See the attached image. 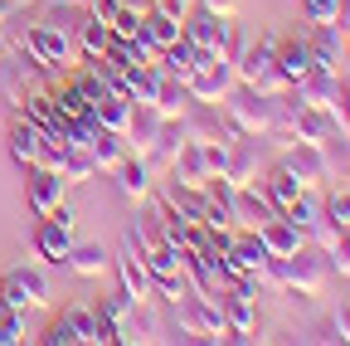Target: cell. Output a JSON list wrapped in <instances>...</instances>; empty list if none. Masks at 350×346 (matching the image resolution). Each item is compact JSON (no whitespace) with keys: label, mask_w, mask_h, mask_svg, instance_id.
I'll list each match as a JSON object with an SVG mask.
<instances>
[{"label":"cell","mask_w":350,"mask_h":346,"mask_svg":"<svg viewBox=\"0 0 350 346\" xmlns=\"http://www.w3.org/2000/svg\"><path fill=\"white\" fill-rule=\"evenodd\" d=\"M234 78L243 83V88L268 93V98L292 93L287 83H282V73H278V34H262L258 45H239V54H234Z\"/></svg>","instance_id":"obj_1"},{"label":"cell","mask_w":350,"mask_h":346,"mask_svg":"<svg viewBox=\"0 0 350 346\" xmlns=\"http://www.w3.org/2000/svg\"><path fill=\"white\" fill-rule=\"evenodd\" d=\"M278 98H282V93H278ZM278 98L234 83V88L224 93V117H229V127H234L239 137H268L273 122H278Z\"/></svg>","instance_id":"obj_2"},{"label":"cell","mask_w":350,"mask_h":346,"mask_svg":"<svg viewBox=\"0 0 350 346\" xmlns=\"http://www.w3.org/2000/svg\"><path fill=\"white\" fill-rule=\"evenodd\" d=\"M25 54H29V64H39V69H73V64L83 59L78 34L64 29V25H49V20H39V25L25 29Z\"/></svg>","instance_id":"obj_3"},{"label":"cell","mask_w":350,"mask_h":346,"mask_svg":"<svg viewBox=\"0 0 350 346\" xmlns=\"http://www.w3.org/2000/svg\"><path fill=\"white\" fill-rule=\"evenodd\" d=\"M326 278H331V264L321 249H297L292 258H278V288L297 293V297H321L326 293Z\"/></svg>","instance_id":"obj_4"},{"label":"cell","mask_w":350,"mask_h":346,"mask_svg":"<svg viewBox=\"0 0 350 346\" xmlns=\"http://www.w3.org/2000/svg\"><path fill=\"white\" fill-rule=\"evenodd\" d=\"M175 332H180L185 341H219V336H229L219 302L204 297V293H190V297L175 302Z\"/></svg>","instance_id":"obj_5"},{"label":"cell","mask_w":350,"mask_h":346,"mask_svg":"<svg viewBox=\"0 0 350 346\" xmlns=\"http://www.w3.org/2000/svg\"><path fill=\"white\" fill-rule=\"evenodd\" d=\"M234 59L229 54H200L195 49V73L185 78V88H190V103H224V93L234 88Z\"/></svg>","instance_id":"obj_6"},{"label":"cell","mask_w":350,"mask_h":346,"mask_svg":"<svg viewBox=\"0 0 350 346\" xmlns=\"http://www.w3.org/2000/svg\"><path fill=\"white\" fill-rule=\"evenodd\" d=\"M185 39L200 49V54H239V34H234V25H229V15H209L204 5L200 10H190V20H185Z\"/></svg>","instance_id":"obj_7"},{"label":"cell","mask_w":350,"mask_h":346,"mask_svg":"<svg viewBox=\"0 0 350 346\" xmlns=\"http://www.w3.org/2000/svg\"><path fill=\"white\" fill-rule=\"evenodd\" d=\"M0 297L10 302V308L29 312V308H49V278H44L39 264H20L0 278Z\"/></svg>","instance_id":"obj_8"},{"label":"cell","mask_w":350,"mask_h":346,"mask_svg":"<svg viewBox=\"0 0 350 346\" xmlns=\"http://www.w3.org/2000/svg\"><path fill=\"white\" fill-rule=\"evenodd\" d=\"M219 312H224V327L229 336H253L258 327V308H253V278H239L229 293H219Z\"/></svg>","instance_id":"obj_9"},{"label":"cell","mask_w":350,"mask_h":346,"mask_svg":"<svg viewBox=\"0 0 350 346\" xmlns=\"http://www.w3.org/2000/svg\"><path fill=\"white\" fill-rule=\"evenodd\" d=\"M180 127H185V137L195 147H214V142H234L239 137L234 127H229V117H219L214 103H190V112L180 117Z\"/></svg>","instance_id":"obj_10"},{"label":"cell","mask_w":350,"mask_h":346,"mask_svg":"<svg viewBox=\"0 0 350 346\" xmlns=\"http://www.w3.org/2000/svg\"><path fill=\"white\" fill-rule=\"evenodd\" d=\"M258 171H262V161H258V137H234L229 142V156H224V181L229 190H239V186H258Z\"/></svg>","instance_id":"obj_11"},{"label":"cell","mask_w":350,"mask_h":346,"mask_svg":"<svg viewBox=\"0 0 350 346\" xmlns=\"http://www.w3.org/2000/svg\"><path fill=\"white\" fill-rule=\"evenodd\" d=\"M282 166H287L292 176L301 181V190H317V186L331 176V161H326V151H321V147H306V142H292V147L282 151Z\"/></svg>","instance_id":"obj_12"},{"label":"cell","mask_w":350,"mask_h":346,"mask_svg":"<svg viewBox=\"0 0 350 346\" xmlns=\"http://www.w3.org/2000/svg\"><path fill=\"white\" fill-rule=\"evenodd\" d=\"M345 25H317L312 39H306V49H312V69L321 73H340L345 69Z\"/></svg>","instance_id":"obj_13"},{"label":"cell","mask_w":350,"mask_h":346,"mask_svg":"<svg viewBox=\"0 0 350 346\" xmlns=\"http://www.w3.org/2000/svg\"><path fill=\"white\" fill-rule=\"evenodd\" d=\"M112 269H117L122 288L131 293V302H151V297H156V288H151V269H146L142 249H131L126 239H122V254L112 258Z\"/></svg>","instance_id":"obj_14"},{"label":"cell","mask_w":350,"mask_h":346,"mask_svg":"<svg viewBox=\"0 0 350 346\" xmlns=\"http://www.w3.org/2000/svg\"><path fill=\"white\" fill-rule=\"evenodd\" d=\"M229 210H234V225H239V230H262L268 220H278V210L268 205V195H262L258 186L229 190Z\"/></svg>","instance_id":"obj_15"},{"label":"cell","mask_w":350,"mask_h":346,"mask_svg":"<svg viewBox=\"0 0 350 346\" xmlns=\"http://www.w3.org/2000/svg\"><path fill=\"white\" fill-rule=\"evenodd\" d=\"M170 176H175V186H180V190H204V181H214V171H209V156H204V147L185 142V147H180V156L170 161Z\"/></svg>","instance_id":"obj_16"},{"label":"cell","mask_w":350,"mask_h":346,"mask_svg":"<svg viewBox=\"0 0 350 346\" xmlns=\"http://www.w3.org/2000/svg\"><path fill=\"white\" fill-rule=\"evenodd\" d=\"M64 205V176L54 166H29V210L34 214H49Z\"/></svg>","instance_id":"obj_17"},{"label":"cell","mask_w":350,"mask_h":346,"mask_svg":"<svg viewBox=\"0 0 350 346\" xmlns=\"http://www.w3.org/2000/svg\"><path fill=\"white\" fill-rule=\"evenodd\" d=\"M112 176H117V190H122L131 205L151 200V161H146V156H122Z\"/></svg>","instance_id":"obj_18"},{"label":"cell","mask_w":350,"mask_h":346,"mask_svg":"<svg viewBox=\"0 0 350 346\" xmlns=\"http://www.w3.org/2000/svg\"><path fill=\"white\" fill-rule=\"evenodd\" d=\"M258 239H262V249H268V258H292V254L306 244V230H297L292 220H282V214H278V220H268V225L258 230Z\"/></svg>","instance_id":"obj_19"},{"label":"cell","mask_w":350,"mask_h":346,"mask_svg":"<svg viewBox=\"0 0 350 346\" xmlns=\"http://www.w3.org/2000/svg\"><path fill=\"white\" fill-rule=\"evenodd\" d=\"M64 264H68L78 278H103V273L112 269V254H107L103 244H78V239H73V249L64 254Z\"/></svg>","instance_id":"obj_20"},{"label":"cell","mask_w":350,"mask_h":346,"mask_svg":"<svg viewBox=\"0 0 350 346\" xmlns=\"http://www.w3.org/2000/svg\"><path fill=\"white\" fill-rule=\"evenodd\" d=\"M161 127H165V117H161L156 108H137V112H131L126 142L137 147V156H151V147H156V137H161Z\"/></svg>","instance_id":"obj_21"},{"label":"cell","mask_w":350,"mask_h":346,"mask_svg":"<svg viewBox=\"0 0 350 346\" xmlns=\"http://www.w3.org/2000/svg\"><path fill=\"white\" fill-rule=\"evenodd\" d=\"M44 142H49V137H44L39 122H20L15 132H10V156H15L20 166H39V161H44Z\"/></svg>","instance_id":"obj_22"},{"label":"cell","mask_w":350,"mask_h":346,"mask_svg":"<svg viewBox=\"0 0 350 346\" xmlns=\"http://www.w3.org/2000/svg\"><path fill=\"white\" fill-rule=\"evenodd\" d=\"M278 73L287 88H297V83L312 73V49H306V39H292V45H278Z\"/></svg>","instance_id":"obj_23"},{"label":"cell","mask_w":350,"mask_h":346,"mask_svg":"<svg viewBox=\"0 0 350 346\" xmlns=\"http://www.w3.org/2000/svg\"><path fill=\"white\" fill-rule=\"evenodd\" d=\"M258 190H262V195H268V205H273V210L282 214V210H287V205H292V200L301 195V181H297V176H292V171H287V166L278 161V166L268 171V181H262Z\"/></svg>","instance_id":"obj_24"},{"label":"cell","mask_w":350,"mask_h":346,"mask_svg":"<svg viewBox=\"0 0 350 346\" xmlns=\"http://www.w3.org/2000/svg\"><path fill=\"white\" fill-rule=\"evenodd\" d=\"M34 249H39L44 258H54V264H64V254L73 249V230L59 225L54 214H44V225H39V234H34Z\"/></svg>","instance_id":"obj_25"},{"label":"cell","mask_w":350,"mask_h":346,"mask_svg":"<svg viewBox=\"0 0 350 346\" xmlns=\"http://www.w3.org/2000/svg\"><path fill=\"white\" fill-rule=\"evenodd\" d=\"M131 308H137V302H131V293L117 283L107 297H103V308H98V317L117 332V341H126V327H131Z\"/></svg>","instance_id":"obj_26"},{"label":"cell","mask_w":350,"mask_h":346,"mask_svg":"<svg viewBox=\"0 0 350 346\" xmlns=\"http://www.w3.org/2000/svg\"><path fill=\"white\" fill-rule=\"evenodd\" d=\"M151 108H156L165 122L185 117V112H190V88H185L180 78H170V73H165V78H161V93H156V103H151Z\"/></svg>","instance_id":"obj_27"},{"label":"cell","mask_w":350,"mask_h":346,"mask_svg":"<svg viewBox=\"0 0 350 346\" xmlns=\"http://www.w3.org/2000/svg\"><path fill=\"white\" fill-rule=\"evenodd\" d=\"M126 244H131V249H142V254H151V249L170 244L165 220H156V214H137V220H131V230H126Z\"/></svg>","instance_id":"obj_28"},{"label":"cell","mask_w":350,"mask_h":346,"mask_svg":"<svg viewBox=\"0 0 350 346\" xmlns=\"http://www.w3.org/2000/svg\"><path fill=\"white\" fill-rule=\"evenodd\" d=\"M64 322H68L73 341H88V346H103V341H107V332H103V317H98V308H68V312H64Z\"/></svg>","instance_id":"obj_29"},{"label":"cell","mask_w":350,"mask_h":346,"mask_svg":"<svg viewBox=\"0 0 350 346\" xmlns=\"http://www.w3.org/2000/svg\"><path fill=\"white\" fill-rule=\"evenodd\" d=\"M185 142H190V137H185L180 117H175V122H165V127H161V137H156V147H151V166L170 171V161L180 156V147H185Z\"/></svg>","instance_id":"obj_30"},{"label":"cell","mask_w":350,"mask_h":346,"mask_svg":"<svg viewBox=\"0 0 350 346\" xmlns=\"http://www.w3.org/2000/svg\"><path fill=\"white\" fill-rule=\"evenodd\" d=\"M59 176H64V186H83V181L98 176V166H93V156H88V147H64Z\"/></svg>","instance_id":"obj_31"},{"label":"cell","mask_w":350,"mask_h":346,"mask_svg":"<svg viewBox=\"0 0 350 346\" xmlns=\"http://www.w3.org/2000/svg\"><path fill=\"white\" fill-rule=\"evenodd\" d=\"M122 142H126V137H117V132H103V127H98V132H93V142H88V156H93V166L112 176V171H117V161L126 156V151H122Z\"/></svg>","instance_id":"obj_32"},{"label":"cell","mask_w":350,"mask_h":346,"mask_svg":"<svg viewBox=\"0 0 350 346\" xmlns=\"http://www.w3.org/2000/svg\"><path fill=\"white\" fill-rule=\"evenodd\" d=\"M165 336V322L156 317L151 302H137L131 308V327H126V341H161Z\"/></svg>","instance_id":"obj_33"},{"label":"cell","mask_w":350,"mask_h":346,"mask_svg":"<svg viewBox=\"0 0 350 346\" xmlns=\"http://www.w3.org/2000/svg\"><path fill=\"white\" fill-rule=\"evenodd\" d=\"M142 29H146L151 45H161V49H165V45H175V39L185 34V25H180V20H170V15H165V10H156V5L142 15Z\"/></svg>","instance_id":"obj_34"},{"label":"cell","mask_w":350,"mask_h":346,"mask_svg":"<svg viewBox=\"0 0 350 346\" xmlns=\"http://www.w3.org/2000/svg\"><path fill=\"white\" fill-rule=\"evenodd\" d=\"M161 64H165V73H170V78H180V83H185V78L195 73V45L180 34L175 45H165V49H161Z\"/></svg>","instance_id":"obj_35"},{"label":"cell","mask_w":350,"mask_h":346,"mask_svg":"<svg viewBox=\"0 0 350 346\" xmlns=\"http://www.w3.org/2000/svg\"><path fill=\"white\" fill-rule=\"evenodd\" d=\"M78 49H83V54H107V49H112V29H107L98 15H88V20L78 25Z\"/></svg>","instance_id":"obj_36"},{"label":"cell","mask_w":350,"mask_h":346,"mask_svg":"<svg viewBox=\"0 0 350 346\" xmlns=\"http://www.w3.org/2000/svg\"><path fill=\"white\" fill-rule=\"evenodd\" d=\"M306 25H340V0H301Z\"/></svg>","instance_id":"obj_37"},{"label":"cell","mask_w":350,"mask_h":346,"mask_svg":"<svg viewBox=\"0 0 350 346\" xmlns=\"http://www.w3.org/2000/svg\"><path fill=\"white\" fill-rule=\"evenodd\" d=\"M326 264H331V273L350 278V230H340V234H336V244L326 249Z\"/></svg>","instance_id":"obj_38"},{"label":"cell","mask_w":350,"mask_h":346,"mask_svg":"<svg viewBox=\"0 0 350 346\" xmlns=\"http://www.w3.org/2000/svg\"><path fill=\"white\" fill-rule=\"evenodd\" d=\"M15 341H25V312L20 308H10L0 317V346H15Z\"/></svg>","instance_id":"obj_39"},{"label":"cell","mask_w":350,"mask_h":346,"mask_svg":"<svg viewBox=\"0 0 350 346\" xmlns=\"http://www.w3.org/2000/svg\"><path fill=\"white\" fill-rule=\"evenodd\" d=\"M156 10H165L170 20H180V25H185L190 10H195V0H156Z\"/></svg>","instance_id":"obj_40"},{"label":"cell","mask_w":350,"mask_h":346,"mask_svg":"<svg viewBox=\"0 0 350 346\" xmlns=\"http://www.w3.org/2000/svg\"><path fill=\"white\" fill-rule=\"evenodd\" d=\"M88 15H98L103 25H112V20L122 15V5H117V0H93V5H88Z\"/></svg>","instance_id":"obj_41"},{"label":"cell","mask_w":350,"mask_h":346,"mask_svg":"<svg viewBox=\"0 0 350 346\" xmlns=\"http://www.w3.org/2000/svg\"><path fill=\"white\" fill-rule=\"evenodd\" d=\"M195 5H204L209 15H229V20L239 15V0H195Z\"/></svg>","instance_id":"obj_42"},{"label":"cell","mask_w":350,"mask_h":346,"mask_svg":"<svg viewBox=\"0 0 350 346\" xmlns=\"http://www.w3.org/2000/svg\"><path fill=\"white\" fill-rule=\"evenodd\" d=\"M331 322H336V336H340V341H350V302H340Z\"/></svg>","instance_id":"obj_43"},{"label":"cell","mask_w":350,"mask_h":346,"mask_svg":"<svg viewBox=\"0 0 350 346\" xmlns=\"http://www.w3.org/2000/svg\"><path fill=\"white\" fill-rule=\"evenodd\" d=\"M44 341H54V346H73V332H68V322L59 317V322L49 327V336H44Z\"/></svg>","instance_id":"obj_44"},{"label":"cell","mask_w":350,"mask_h":346,"mask_svg":"<svg viewBox=\"0 0 350 346\" xmlns=\"http://www.w3.org/2000/svg\"><path fill=\"white\" fill-rule=\"evenodd\" d=\"M15 10V0H0V25H5V15Z\"/></svg>","instance_id":"obj_45"},{"label":"cell","mask_w":350,"mask_h":346,"mask_svg":"<svg viewBox=\"0 0 350 346\" xmlns=\"http://www.w3.org/2000/svg\"><path fill=\"white\" fill-rule=\"evenodd\" d=\"M345 127H350V93H345Z\"/></svg>","instance_id":"obj_46"},{"label":"cell","mask_w":350,"mask_h":346,"mask_svg":"<svg viewBox=\"0 0 350 346\" xmlns=\"http://www.w3.org/2000/svg\"><path fill=\"white\" fill-rule=\"evenodd\" d=\"M5 312H10V302H5V297H0V317H5Z\"/></svg>","instance_id":"obj_47"},{"label":"cell","mask_w":350,"mask_h":346,"mask_svg":"<svg viewBox=\"0 0 350 346\" xmlns=\"http://www.w3.org/2000/svg\"><path fill=\"white\" fill-rule=\"evenodd\" d=\"M0 64H5V45H0Z\"/></svg>","instance_id":"obj_48"},{"label":"cell","mask_w":350,"mask_h":346,"mask_svg":"<svg viewBox=\"0 0 350 346\" xmlns=\"http://www.w3.org/2000/svg\"><path fill=\"white\" fill-rule=\"evenodd\" d=\"M73 5H83V0H73Z\"/></svg>","instance_id":"obj_49"},{"label":"cell","mask_w":350,"mask_h":346,"mask_svg":"<svg viewBox=\"0 0 350 346\" xmlns=\"http://www.w3.org/2000/svg\"><path fill=\"white\" fill-rule=\"evenodd\" d=\"M151 5H156V0H151Z\"/></svg>","instance_id":"obj_50"}]
</instances>
